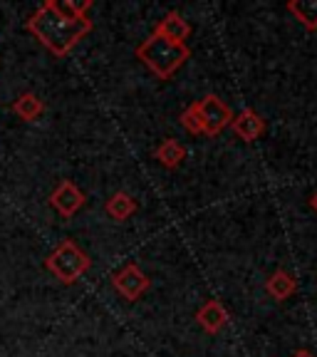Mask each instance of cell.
Masks as SVG:
<instances>
[{
    "label": "cell",
    "instance_id": "cell-1",
    "mask_svg": "<svg viewBox=\"0 0 317 357\" xmlns=\"http://www.w3.org/2000/svg\"><path fill=\"white\" fill-rule=\"evenodd\" d=\"M25 28L40 40L42 47L52 52L57 57H65L77 47V43L84 38V35L92 33V20L87 15L79 17V20H65L60 17L45 0L42 6L28 17Z\"/></svg>",
    "mask_w": 317,
    "mask_h": 357
},
{
    "label": "cell",
    "instance_id": "cell-2",
    "mask_svg": "<svg viewBox=\"0 0 317 357\" xmlns=\"http://www.w3.org/2000/svg\"><path fill=\"white\" fill-rule=\"evenodd\" d=\"M134 55L139 62H144L159 79H171L178 73V67L191 57V50L189 45L171 43V40L154 33L134 50Z\"/></svg>",
    "mask_w": 317,
    "mask_h": 357
},
{
    "label": "cell",
    "instance_id": "cell-3",
    "mask_svg": "<svg viewBox=\"0 0 317 357\" xmlns=\"http://www.w3.org/2000/svg\"><path fill=\"white\" fill-rule=\"evenodd\" d=\"M89 266H92V258H89L87 253L70 238L60 241L55 251L45 258V268L65 285L77 283V280L89 271Z\"/></svg>",
    "mask_w": 317,
    "mask_h": 357
},
{
    "label": "cell",
    "instance_id": "cell-4",
    "mask_svg": "<svg viewBox=\"0 0 317 357\" xmlns=\"http://www.w3.org/2000/svg\"><path fill=\"white\" fill-rule=\"evenodd\" d=\"M196 109H199V119H201V134L218 137L223 129L231 127L233 112H231V107L218 95H206L203 100H199L196 102Z\"/></svg>",
    "mask_w": 317,
    "mask_h": 357
},
{
    "label": "cell",
    "instance_id": "cell-5",
    "mask_svg": "<svg viewBox=\"0 0 317 357\" xmlns=\"http://www.w3.org/2000/svg\"><path fill=\"white\" fill-rule=\"evenodd\" d=\"M111 285H114V290H117L124 301H139L146 290H149L151 280L137 263H127V266L119 268L117 273L111 275Z\"/></svg>",
    "mask_w": 317,
    "mask_h": 357
},
{
    "label": "cell",
    "instance_id": "cell-6",
    "mask_svg": "<svg viewBox=\"0 0 317 357\" xmlns=\"http://www.w3.org/2000/svg\"><path fill=\"white\" fill-rule=\"evenodd\" d=\"M84 201H87V199H84V194L77 189V184H72V181H70V178L60 181V184H57V189L50 194V206L65 218L75 216V213L84 206Z\"/></svg>",
    "mask_w": 317,
    "mask_h": 357
},
{
    "label": "cell",
    "instance_id": "cell-7",
    "mask_svg": "<svg viewBox=\"0 0 317 357\" xmlns=\"http://www.w3.org/2000/svg\"><path fill=\"white\" fill-rule=\"evenodd\" d=\"M231 129H233V134L238 137V139L251 144V142H258L263 134H265V119H263L256 109L245 107V109H240L238 114H233Z\"/></svg>",
    "mask_w": 317,
    "mask_h": 357
},
{
    "label": "cell",
    "instance_id": "cell-8",
    "mask_svg": "<svg viewBox=\"0 0 317 357\" xmlns=\"http://www.w3.org/2000/svg\"><path fill=\"white\" fill-rule=\"evenodd\" d=\"M229 320H231V315H229V310H226V305H223L221 301H213V298L196 310V323L206 330L208 335L221 333V330L229 325Z\"/></svg>",
    "mask_w": 317,
    "mask_h": 357
},
{
    "label": "cell",
    "instance_id": "cell-9",
    "mask_svg": "<svg viewBox=\"0 0 317 357\" xmlns=\"http://www.w3.org/2000/svg\"><path fill=\"white\" fill-rule=\"evenodd\" d=\"M154 33L162 35V38H167V40H171V43L186 45V40H189V35H191V25L181 13L171 10L159 20V25H156Z\"/></svg>",
    "mask_w": 317,
    "mask_h": 357
},
{
    "label": "cell",
    "instance_id": "cell-10",
    "mask_svg": "<svg viewBox=\"0 0 317 357\" xmlns=\"http://www.w3.org/2000/svg\"><path fill=\"white\" fill-rule=\"evenodd\" d=\"M265 290L273 301H288L297 290V280L293 278V273H288V271L280 268V271H275V273L265 280Z\"/></svg>",
    "mask_w": 317,
    "mask_h": 357
},
{
    "label": "cell",
    "instance_id": "cell-11",
    "mask_svg": "<svg viewBox=\"0 0 317 357\" xmlns=\"http://www.w3.org/2000/svg\"><path fill=\"white\" fill-rule=\"evenodd\" d=\"M154 156L164 169H178L186 159V146L178 139H164L162 144L156 146Z\"/></svg>",
    "mask_w": 317,
    "mask_h": 357
},
{
    "label": "cell",
    "instance_id": "cell-12",
    "mask_svg": "<svg viewBox=\"0 0 317 357\" xmlns=\"http://www.w3.org/2000/svg\"><path fill=\"white\" fill-rule=\"evenodd\" d=\"M105 211L109 213V218L114 221H127L134 211H137V201H134L132 194L127 191H117V194H111L105 204Z\"/></svg>",
    "mask_w": 317,
    "mask_h": 357
},
{
    "label": "cell",
    "instance_id": "cell-13",
    "mask_svg": "<svg viewBox=\"0 0 317 357\" xmlns=\"http://www.w3.org/2000/svg\"><path fill=\"white\" fill-rule=\"evenodd\" d=\"M288 13L295 15V20L305 30H310V33L317 30V0H290Z\"/></svg>",
    "mask_w": 317,
    "mask_h": 357
},
{
    "label": "cell",
    "instance_id": "cell-14",
    "mask_svg": "<svg viewBox=\"0 0 317 357\" xmlns=\"http://www.w3.org/2000/svg\"><path fill=\"white\" fill-rule=\"evenodd\" d=\"M13 112H15L20 119H25V122H35V119L45 112V105L38 95H33V92H22V95L13 102Z\"/></svg>",
    "mask_w": 317,
    "mask_h": 357
},
{
    "label": "cell",
    "instance_id": "cell-15",
    "mask_svg": "<svg viewBox=\"0 0 317 357\" xmlns=\"http://www.w3.org/2000/svg\"><path fill=\"white\" fill-rule=\"evenodd\" d=\"M47 6L65 20H79L92 8V0H82V3H77V0H47Z\"/></svg>",
    "mask_w": 317,
    "mask_h": 357
},
{
    "label": "cell",
    "instance_id": "cell-16",
    "mask_svg": "<svg viewBox=\"0 0 317 357\" xmlns=\"http://www.w3.org/2000/svg\"><path fill=\"white\" fill-rule=\"evenodd\" d=\"M178 122L184 124V129L189 134H201V119H199V109H196V102H191V105L181 112Z\"/></svg>",
    "mask_w": 317,
    "mask_h": 357
},
{
    "label": "cell",
    "instance_id": "cell-17",
    "mask_svg": "<svg viewBox=\"0 0 317 357\" xmlns=\"http://www.w3.org/2000/svg\"><path fill=\"white\" fill-rule=\"evenodd\" d=\"M293 357H315V355H312L310 350H297V352H295V355H293Z\"/></svg>",
    "mask_w": 317,
    "mask_h": 357
},
{
    "label": "cell",
    "instance_id": "cell-18",
    "mask_svg": "<svg viewBox=\"0 0 317 357\" xmlns=\"http://www.w3.org/2000/svg\"><path fill=\"white\" fill-rule=\"evenodd\" d=\"M310 206H312V211H317V191L310 196Z\"/></svg>",
    "mask_w": 317,
    "mask_h": 357
}]
</instances>
